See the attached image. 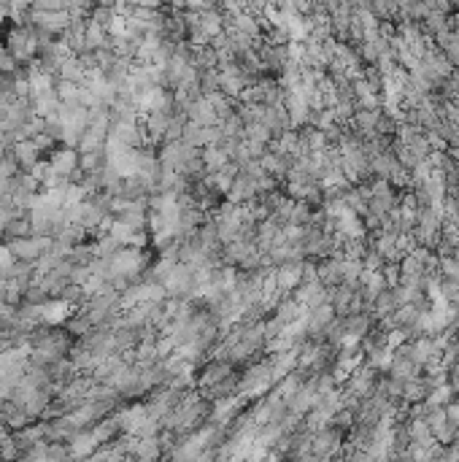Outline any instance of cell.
Here are the masks:
<instances>
[{
	"instance_id": "cell-8",
	"label": "cell",
	"mask_w": 459,
	"mask_h": 462,
	"mask_svg": "<svg viewBox=\"0 0 459 462\" xmlns=\"http://www.w3.org/2000/svg\"><path fill=\"white\" fill-rule=\"evenodd\" d=\"M11 219H16V211H11V208H0V232H6V227H9Z\"/></svg>"
},
{
	"instance_id": "cell-3",
	"label": "cell",
	"mask_w": 459,
	"mask_h": 462,
	"mask_svg": "<svg viewBox=\"0 0 459 462\" xmlns=\"http://www.w3.org/2000/svg\"><path fill=\"white\" fill-rule=\"evenodd\" d=\"M33 19H36V25L40 30H49V33H54V30H68V25H70V14H68L65 9H57V11H40V9H36Z\"/></svg>"
},
{
	"instance_id": "cell-5",
	"label": "cell",
	"mask_w": 459,
	"mask_h": 462,
	"mask_svg": "<svg viewBox=\"0 0 459 462\" xmlns=\"http://www.w3.org/2000/svg\"><path fill=\"white\" fill-rule=\"evenodd\" d=\"M202 163H205V173H216L230 163V154L219 144H211V146H202Z\"/></svg>"
},
{
	"instance_id": "cell-2",
	"label": "cell",
	"mask_w": 459,
	"mask_h": 462,
	"mask_svg": "<svg viewBox=\"0 0 459 462\" xmlns=\"http://www.w3.org/2000/svg\"><path fill=\"white\" fill-rule=\"evenodd\" d=\"M232 370V362L230 360H211L208 365L200 370V379H198V390H205V387H214L216 381L227 379Z\"/></svg>"
},
{
	"instance_id": "cell-1",
	"label": "cell",
	"mask_w": 459,
	"mask_h": 462,
	"mask_svg": "<svg viewBox=\"0 0 459 462\" xmlns=\"http://www.w3.org/2000/svg\"><path fill=\"white\" fill-rule=\"evenodd\" d=\"M70 316H73V303H70V300H65V298L49 300V303H43V306H40V319H43L46 325H52V327L68 322Z\"/></svg>"
},
{
	"instance_id": "cell-6",
	"label": "cell",
	"mask_w": 459,
	"mask_h": 462,
	"mask_svg": "<svg viewBox=\"0 0 459 462\" xmlns=\"http://www.w3.org/2000/svg\"><path fill=\"white\" fill-rule=\"evenodd\" d=\"M14 157L19 160L22 165L27 168H33V165L38 163V146H36V141H16V146H14Z\"/></svg>"
},
{
	"instance_id": "cell-4",
	"label": "cell",
	"mask_w": 459,
	"mask_h": 462,
	"mask_svg": "<svg viewBox=\"0 0 459 462\" xmlns=\"http://www.w3.org/2000/svg\"><path fill=\"white\" fill-rule=\"evenodd\" d=\"M52 168L60 173V176H70V173H76V168H79V154L70 149V146L54 151V154H52Z\"/></svg>"
},
{
	"instance_id": "cell-7",
	"label": "cell",
	"mask_w": 459,
	"mask_h": 462,
	"mask_svg": "<svg viewBox=\"0 0 459 462\" xmlns=\"http://www.w3.org/2000/svg\"><path fill=\"white\" fill-rule=\"evenodd\" d=\"M14 252L11 246H0V276H14Z\"/></svg>"
}]
</instances>
